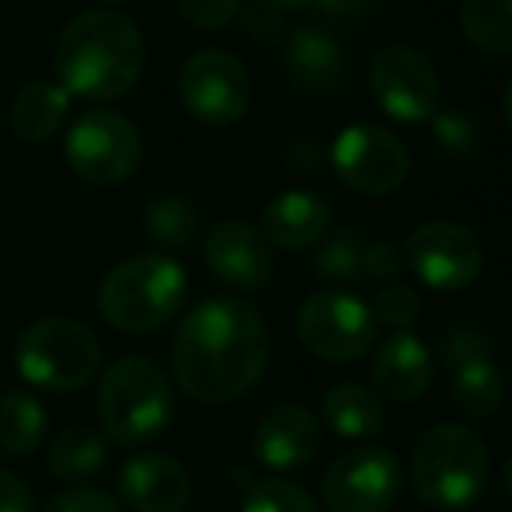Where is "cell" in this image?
Listing matches in <instances>:
<instances>
[{"label":"cell","instance_id":"d6a6232c","mask_svg":"<svg viewBox=\"0 0 512 512\" xmlns=\"http://www.w3.org/2000/svg\"><path fill=\"white\" fill-rule=\"evenodd\" d=\"M401 269H405V255H401L391 241H380V244H370V248H366L363 276L380 279V283H391V279L401 276Z\"/></svg>","mask_w":512,"mask_h":512},{"label":"cell","instance_id":"277c9868","mask_svg":"<svg viewBox=\"0 0 512 512\" xmlns=\"http://www.w3.org/2000/svg\"><path fill=\"white\" fill-rule=\"evenodd\" d=\"M488 481V446L467 425H432L411 453V485L429 509L457 512L478 502Z\"/></svg>","mask_w":512,"mask_h":512},{"label":"cell","instance_id":"4316f807","mask_svg":"<svg viewBox=\"0 0 512 512\" xmlns=\"http://www.w3.org/2000/svg\"><path fill=\"white\" fill-rule=\"evenodd\" d=\"M363 258H366L363 237L345 230V234L328 237V241L317 248L314 269H317V276L331 279V283H356V279H363Z\"/></svg>","mask_w":512,"mask_h":512},{"label":"cell","instance_id":"2e32d148","mask_svg":"<svg viewBox=\"0 0 512 512\" xmlns=\"http://www.w3.org/2000/svg\"><path fill=\"white\" fill-rule=\"evenodd\" d=\"M119 495L136 512H182L192 499V481L168 453H136L119 471Z\"/></svg>","mask_w":512,"mask_h":512},{"label":"cell","instance_id":"ab89813d","mask_svg":"<svg viewBox=\"0 0 512 512\" xmlns=\"http://www.w3.org/2000/svg\"><path fill=\"white\" fill-rule=\"evenodd\" d=\"M502 115H506V122H509V129H512V84L506 88V98H502Z\"/></svg>","mask_w":512,"mask_h":512},{"label":"cell","instance_id":"1f68e13d","mask_svg":"<svg viewBox=\"0 0 512 512\" xmlns=\"http://www.w3.org/2000/svg\"><path fill=\"white\" fill-rule=\"evenodd\" d=\"M46 512H122L115 495L102 492V488H67V492L53 495Z\"/></svg>","mask_w":512,"mask_h":512},{"label":"cell","instance_id":"8fae6325","mask_svg":"<svg viewBox=\"0 0 512 512\" xmlns=\"http://www.w3.org/2000/svg\"><path fill=\"white\" fill-rule=\"evenodd\" d=\"M370 88L391 119L425 122L439 112V74L415 46L394 42L370 63Z\"/></svg>","mask_w":512,"mask_h":512},{"label":"cell","instance_id":"3957f363","mask_svg":"<svg viewBox=\"0 0 512 512\" xmlns=\"http://www.w3.org/2000/svg\"><path fill=\"white\" fill-rule=\"evenodd\" d=\"M189 279L168 255H133L119 262L98 286V310L115 331L147 335L182 310Z\"/></svg>","mask_w":512,"mask_h":512},{"label":"cell","instance_id":"4dcf8cb0","mask_svg":"<svg viewBox=\"0 0 512 512\" xmlns=\"http://www.w3.org/2000/svg\"><path fill=\"white\" fill-rule=\"evenodd\" d=\"M178 11L189 25L216 32V28H227L237 18L241 0H178Z\"/></svg>","mask_w":512,"mask_h":512},{"label":"cell","instance_id":"8992f818","mask_svg":"<svg viewBox=\"0 0 512 512\" xmlns=\"http://www.w3.org/2000/svg\"><path fill=\"white\" fill-rule=\"evenodd\" d=\"M14 363L32 387L70 394L88 387L102 370V345L70 317H42L18 335Z\"/></svg>","mask_w":512,"mask_h":512},{"label":"cell","instance_id":"8d00e7d4","mask_svg":"<svg viewBox=\"0 0 512 512\" xmlns=\"http://www.w3.org/2000/svg\"><path fill=\"white\" fill-rule=\"evenodd\" d=\"M248 32L258 35V39H276L279 35V14L265 4L248 7Z\"/></svg>","mask_w":512,"mask_h":512},{"label":"cell","instance_id":"52a82bcc","mask_svg":"<svg viewBox=\"0 0 512 512\" xmlns=\"http://www.w3.org/2000/svg\"><path fill=\"white\" fill-rule=\"evenodd\" d=\"M63 154L77 178L108 189V185H119L136 175L143 161V143L126 115L112 112V108H95L70 126Z\"/></svg>","mask_w":512,"mask_h":512},{"label":"cell","instance_id":"7c38bea8","mask_svg":"<svg viewBox=\"0 0 512 512\" xmlns=\"http://www.w3.org/2000/svg\"><path fill=\"white\" fill-rule=\"evenodd\" d=\"M408 269L432 290H464L481 276L485 251L481 241L460 223H418L405 241Z\"/></svg>","mask_w":512,"mask_h":512},{"label":"cell","instance_id":"74e56055","mask_svg":"<svg viewBox=\"0 0 512 512\" xmlns=\"http://www.w3.org/2000/svg\"><path fill=\"white\" fill-rule=\"evenodd\" d=\"M258 4L272 7V11H304V7H310V0H258Z\"/></svg>","mask_w":512,"mask_h":512},{"label":"cell","instance_id":"ba28073f","mask_svg":"<svg viewBox=\"0 0 512 512\" xmlns=\"http://www.w3.org/2000/svg\"><path fill=\"white\" fill-rule=\"evenodd\" d=\"M297 335L307 352L328 363H349L373 349L377 317L359 297L342 290H317L297 314Z\"/></svg>","mask_w":512,"mask_h":512},{"label":"cell","instance_id":"d590c367","mask_svg":"<svg viewBox=\"0 0 512 512\" xmlns=\"http://www.w3.org/2000/svg\"><path fill=\"white\" fill-rule=\"evenodd\" d=\"M283 157H286V168H297V171H310L317 161H321V150H317V143L314 140H293L290 147L283 150Z\"/></svg>","mask_w":512,"mask_h":512},{"label":"cell","instance_id":"9c48e42d","mask_svg":"<svg viewBox=\"0 0 512 512\" xmlns=\"http://www.w3.org/2000/svg\"><path fill=\"white\" fill-rule=\"evenodd\" d=\"M331 168L363 196H391L411 175V154L394 133L380 126H345L331 143Z\"/></svg>","mask_w":512,"mask_h":512},{"label":"cell","instance_id":"836d02e7","mask_svg":"<svg viewBox=\"0 0 512 512\" xmlns=\"http://www.w3.org/2000/svg\"><path fill=\"white\" fill-rule=\"evenodd\" d=\"M0 512H32V492L14 471L0 467Z\"/></svg>","mask_w":512,"mask_h":512},{"label":"cell","instance_id":"d4e9b609","mask_svg":"<svg viewBox=\"0 0 512 512\" xmlns=\"http://www.w3.org/2000/svg\"><path fill=\"white\" fill-rule=\"evenodd\" d=\"M105 464V439L91 425H70L56 436L49 450V471L60 481H84L95 478Z\"/></svg>","mask_w":512,"mask_h":512},{"label":"cell","instance_id":"60d3db41","mask_svg":"<svg viewBox=\"0 0 512 512\" xmlns=\"http://www.w3.org/2000/svg\"><path fill=\"white\" fill-rule=\"evenodd\" d=\"M105 4H129V0H105Z\"/></svg>","mask_w":512,"mask_h":512},{"label":"cell","instance_id":"f1b7e54d","mask_svg":"<svg viewBox=\"0 0 512 512\" xmlns=\"http://www.w3.org/2000/svg\"><path fill=\"white\" fill-rule=\"evenodd\" d=\"M241 512H317V506L297 481L262 478L248 485Z\"/></svg>","mask_w":512,"mask_h":512},{"label":"cell","instance_id":"d6986e66","mask_svg":"<svg viewBox=\"0 0 512 512\" xmlns=\"http://www.w3.org/2000/svg\"><path fill=\"white\" fill-rule=\"evenodd\" d=\"M331 209L314 192H279L269 206L262 209V237L276 248L297 251L317 244L328 234Z\"/></svg>","mask_w":512,"mask_h":512},{"label":"cell","instance_id":"ac0fdd59","mask_svg":"<svg viewBox=\"0 0 512 512\" xmlns=\"http://www.w3.org/2000/svg\"><path fill=\"white\" fill-rule=\"evenodd\" d=\"M373 384L384 398L398 401H418L432 384V356L415 335L394 331L384 338L373 356Z\"/></svg>","mask_w":512,"mask_h":512},{"label":"cell","instance_id":"484cf974","mask_svg":"<svg viewBox=\"0 0 512 512\" xmlns=\"http://www.w3.org/2000/svg\"><path fill=\"white\" fill-rule=\"evenodd\" d=\"M143 227L161 248H189L199 234V209L185 196H161L147 206Z\"/></svg>","mask_w":512,"mask_h":512},{"label":"cell","instance_id":"f546056e","mask_svg":"<svg viewBox=\"0 0 512 512\" xmlns=\"http://www.w3.org/2000/svg\"><path fill=\"white\" fill-rule=\"evenodd\" d=\"M418 314H422V297L411 286H387L373 304V317L391 328H408Z\"/></svg>","mask_w":512,"mask_h":512},{"label":"cell","instance_id":"6da1fadb","mask_svg":"<svg viewBox=\"0 0 512 512\" xmlns=\"http://www.w3.org/2000/svg\"><path fill=\"white\" fill-rule=\"evenodd\" d=\"M265 317L237 297H209L178 324L175 377L189 398L227 405L248 394L269 366Z\"/></svg>","mask_w":512,"mask_h":512},{"label":"cell","instance_id":"4fadbf2b","mask_svg":"<svg viewBox=\"0 0 512 512\" xmlns=\"http://www.w3.org/2000/svg\"><path fill=\"white\" fill-rule=\"evenodd\" d=\"M401 495V464L391 450H352L331 460L321 481L328 512H387Z\"/></svg>","mask_w":512,"mask_h":512},{"label":"cell","instance_id":"cb8c5ba5","mask_svg":"<svg viewBox=\"0 0 512 512\" xmlns=\"http://www.w3.org/2000/svg\"><path fill=\"white\" fill-rule=\"evenodd\" d=\"M46 408L25 391H7L0 398V450L11 457H28L46 436Z\"/></svg>","mask_w":512,"mask_h":512},{"label":"cell","instance_id":"f35d334b","mask_svg":"<svg viewBox=\"0 0 512 512\" xmlns=\"http://www.w3.org/2000/svg\"><path fill=\"white\" fill-rule=\"evenodd\" d=\"M502 485H506V495L512 499V453L506 457V464H502Z\"/></svg>","mask_w":512,"mask_h":512},{"label":"cell","instance_id":"e575fe53","mask_svg":"<svg viewBox=\"0 0 512 512\" xmlns=\"http://www.w3.org/2000/svg\"><path fill=\"white\" fill-rule=\"evenodd\" d=\"M310 4L328 18H359V14L373 11L377 0H310Z\"/></svg>","mask_w":512,"mask_h":512},{"label":"cell","instance_id":"603a6c76","mask_svg":"<svg viewBox=\"0 0 512 512\" xmlns=\"http://www.w3.org/2000/svg\"><path fill=\"white\" fill-rule=\"evenodd\" d=\"M460 32L488 56L512 53V0H460Z\"/></svg>","mask_w":512,"mask_h":512},{"label":"cell","instance_id":"83f0119b","mask_svg":"<svg viewBox=\"0 0 512 512\" xmlns=\"http://www.w3.org/2000/svg\"><path fill=\"white\" fill-rule=\"evenodd\" d=\"M432 143L453 161H471L481 147V126L474 115L446 108V112L432 115Z\"/></svg>","mask_w":512,"mask_h":512},{"label":"cell","instance_id":"30bf717a","mask_svg":"<svg viewBox=\"0 0 512 512\" xmlns=\"http://www.w3.org/2000/svg\"><path fill=\"white\" fill-rule=\"evenodd\" d=\"M178 91L192 119L206 126H230L251 105L248 67L227 49H203L189 56L178 77Z\"/></svg>","mask_w":512,"mask_h":512},{"label":"cell","instance_id":"7402d4cb","mask_svg":"<svg viewBox=\"0 0 512 512\" xmlns=\"http://www.w3.org/2000/svg\"><path fill=\"white\" fill-rule=\"evenodd\" d=\"M324 422L345 439H370L384 432V405L380 398L363 384H335L321 401Z\"/></svg>","mask_w":512,"mask_h":512},{"label":"cell","instance_id":"e0dca14e","mask_svg":"<svg viewBox=\"0 0 512 512\" xmlns=\"http://www.w3.org/2000/svg\"><path fill=\"white\" fill-rule=\"evenodd\" d=\"M324 429L317 415L304 405H279L258 422L255 429V453L265 467L290 471L304 467L321 453Z\"/></svg>","mask_w":512,"mask_h":512},{"label":"cell","instance_id":"5b68a950","mask_svg":"<svg viewBox=\"0 0 512 512\" xmlns=\"http://www.w3.org/2000/svg\"><path fill=\"white\" fill-rule=\"evenodd\" d=\"M98 418L119 446H143L157 439L175 418L171 380L154 359L122 356L105 370L98 387Z\"/></svg>","mask_w":512,"mask_h":512},{"label":"cell","instance_id":"9a60e30c","mask_svg":"<svg viewBox=\"0 0 512 512\" xmlns=\"http://www.w3.org/2000/svg\"><path fill=\"white\" fill-rule=\"evenodd\" d=\"M203 255L213 276L227 286H237V290H265L272 283V272H276L269 241L262 237V230H255L244 220L216 223L206 234Z\"/></svg>","mask_w":512,"mask_h":512},{"label":"cell","instance_id":"ffe728a7","mask_svg":"<svg viewBox=\"0 0 512 512\" xmlns=\"http://www.w3.org/2000/svg\"><path fill=\"white\" fill-rule=\"evenodd\" d=\"M345 56L335 35L321 28H300L286 46V74L307 95H331L342 84Z\"/></svg>","mask_w":512,"mask_h":512},{"label":"cell","instance_id":"44dd1931","mask_svg":"<svg viewBox=\"0 0 512 512\" xmlns=\"http://www.w3.org/2000/svg\"><path fill=\"white\" fill-rule=\"evenodd\" d=\"M70 112V95L56 81H35L14 98L11 133L25 143H42L60 133Z\"/></svg>","mask_w":512,"mask_h":512},{"label":"cell","instance_id":"5bb4252c","mask_svg":"<svg viewBox=\"0 0 512 512\" xmlns=\"http://www.w3.org/2000/svg\"><path fill=\"white\" fill-rule=\"evenodd\" d=\"M443 363L450 370L453 405L467 418H488L506 398V384L495 366L492 338L478 328H453L443 342Z\"/></svg>","mask_w":512,"mask_h":512},{"label":"cell","instance_id":"7a4b0ae2","mask_svg":"<svg viewBox=\"0 0 512 512\" xmlns=\"http://www.w3.org/2000/svg\"><path fill=\"white\" fill-rule=\"evenodd\" d=\"M143 67H147L143 35L126 14L108 7L81 11L56 39V84L70 98L81 95L91 102L119 98L140 81Z\"/></svg>","mask_w":512,"mask_h":512}]
</instances>
